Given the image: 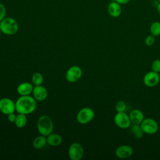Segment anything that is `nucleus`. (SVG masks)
<instances>
[{"label":"nucleus","instance_id":"obj_1","mask_svg":"<svg viewBox=\"0 0 160 160\" xmlns=\"http://www.w3.org/2000/svg\"><path fill=\"white\" fill-rule=\"evenodd\" d=\"M16 111L18 113L26 115L33 112L36 108V100L30 95L21 96L16 102Z\"/></svg>","mask_w":160,"mask_h":160},{"label":"nucleus","instance_id":"obj_2","mask_svg":"<svg viewBox=\"0 0 160 160\" xmlns=\"http://www.w3.org/2000/svg\"><path fill=\"white\" fill-rule=\"evenodd\" d=\"M37 128L41 135L47 136L52 133L54 125L51 118L47 115L40 116L38 120Z\"/></svg>","mask_w":160,"mask_h":160},{"label":"nucleus","instance_id":"obj_3","mask_svg":"<svg viewBox=\"0 0 160 160\" xmlns=\"http://www.w3.org/2000/svg\"><path fill=\"white\" fill-rule=\"evenodd\" d=\"M0 29L1 31V32H2L4 34H15L19 29L18 23L12 18H4L0 22Z\"/></svg>","mask_w":160,"mask_h":160},{"label":"nucleus","instance_id":"obj_4","mask_svg":"<svg viewBox=\"0 0 160 160\" xmlns=\"http://www.w3.org/2000/svg\"><path fill=\"white\" fill-rule=\"evenodd\" d=\"M95 112L90 108L85 107L81 109L77 114V121L81 124H86L90 122L94 118Z\"/></svg>","mask_w":160,"mask_h":160},{"label":"nucleus","instance_id":"obj_5","mask_svg":"<svg viewBox=\"0 0 160 160\" xmlns=\"http://www.w3.org/2000/svg\"><path fill=\"white\" fill-rule=\"evenodd\" d=\"M141 126L145 134H154L157 132L159 129L158 122L152 118H145L141 123Z\"/></svg>","mask_w":160,"mask_h":160},{"label":"nucleus","instance_id":"obj_6","mask_svg":"<svg viewBox=\"0 0 160 160\" xmlns=\"http://www.w3.org/2000/svg\"><path fill=\"white\" fill-rule=\"evenodd\" d=\"M84 148L78 142L72 143L68 149V156L71 160H80L84 156Z\"/></svg>","mask_w":160,"mask_h":160},{"label":"nucleus","instance_id":"obj_7","mask_svg":"<svg viewBox=\"0 0 160 160\" xmlns=\"http://www.w3.org/2000/svg\"><path fill=\"white\" fill-rule=\"evenodd\" d=\"M82 75V71L78 66H72L70 67L66 72L65 78L69 82H76L80 79Z\"/></svg>","mask_w":160,"mask_h":160},{"label":"nucleus","instance_id":"obj_8","mask_svg":"<svg viewBox=\"0 0 160 160\" xmlns=\"http://www.w3.org/2000/svg\"><path fill=\"white\" fill-rule=\"evenodd\" d=\"M115 124L121 129H128L131 125L129 115L124 112H117L114 117Z\"/></svg>","mask_w":160,"mask_h":160},{"label":"nucleus","instance_id":"obj_9","mask_svg":"<svg viewBox=\"0 0 160 160\" xmlns=\"http://www.w3.org/2000/svg\"><path fill=\"white\" fill-rule=\"evenodd\" d=\"M16 111V104L10 98H4L0 99V111L4 114L14 112Z\"/></svg>","mask_w":160,"mask_h":160},{"label":"nucleus","instance_id":"obj_10","mask_svg":"<svg viewBox=\"0 0 160 160\" xmlns=\"http://www.w3.org/2000/svg\"><path fill=\"white\" fill-rule=\"evenodd\" d=\"M160 81V76L158 72L151 71L147 72L143 78V82L145 86L149 88L156 86Z\"/></svg>","mask_w":160,"mask_h":160},{"label":"nucleus","instance_id":"obj_11","mask_svg":"<svg viewBox=\"0 0 160 160\" xmlns=\"http://www.w3.org/2000/svg\"><path fill=\"white\" fill-rule=\"evenodd\" d=\"M133 149L129 145H121L118 146L115 150V155L119 159H126L132 156Z\"/></svg>","mask_w":160,"mask_h":160},{"label":"nucleus","instance_id":"obj_12","mask_svg":"<svg viewBox=\"0 0 160 160\" xmlns=\"http://www.w3.org/2000/svg\"><path fill=\"white\" fill-rule=\"evenodd\" d=\"M32 93L34 98L38 101H43L46 100L48 95V91L46 88L41 85L35 86Z\"/></svg>","mask_w":160,"mask_h":160},{"label":"nucleus","instance_id":"obj_13","mask_svg":"<svg viewBox=\"0 0 160 160\" xmlns=\"http://www.w3.org/2000/svg\"><path fill=\"white\" fill-rule=\"evenodd\" d=\"M32 84L29 82H23L17 87V92L20 96L30 95L33 91Z\"/></svg>","mask_w":160,"mask_h":160},{"label":"nucleus","instance_id":"obj_14","mask_svg":"<svg viewBox=\"0 0 160 160\" xmlns=\"http://www.w3.org/2000/svg\"><path fill=\"white\" fill-rule=\"evenodd\" d=\"M108 14L112 18H118L122 12L121 4L116 1L111 2L108 6Z\"/></svg>","mask_w":160,"mask_h":160},{"label":"nucleus","instance_id":"obj_15","mask_svg":"<svg viewBox=\"0 0 160 160\" xmlns=\"http://www.w3.org/2000/svg\"><path fill=\"white\" fill-rule=\"evenodd\" d=\"M131 122L132 124H141L144 119V116L143 112L138 109L132 110L129 114Z\"/></svg>","mask_w":160,"mask_h":160},{"label":"nucleus","instance_id":"obj_16","mask_svg":"<svg viewBox=\"0 0 160 160\" xmlns=\"http://www.w3.org/2000/svg\"><path fill=\"white\" fill-rule=\"evenodd\" d=\"M46 139L47 144H48L51 146L54 147L59 146L62 142V137L59 134L52 132L46 136Z\"/></svg>","mask_w":160,"mask_h":160},{"label":"nucleus","instance_id":"obj_17","mask_svg":"<svg viewBox=\"0 0 160 160\" xmlns=\"http://www.w3.org/2000/svg\"><path fill=\"white\" fill-rule=\"evenodd\" d=\"M129 128H130V131H131V134L136 138L141 139L144 136L145 133L142 131L141 124H132V125H131V126Z\"/></svg>","mask_w":160,"mask_h":160},{"label":"nucleus","instance_id":"obj_18","mask_svg":"<svg viewBox=\"0 0 160 160\" xmlns=\"http://www.w3.org/2000/svg\"><path fill=\"white\" fill-rule=\"evenodd\" d=\"M47 144L46 136L43 135L38 136L34 138L32 142V146L35 149H39L44 148Z\"/></svg>","mask_w":160,"mask_h":160},{"label":"nucleus","instance_id":"obj_19","mask_svg":"<svg viewBox=\"0 0 160 160\" xmlns=\"http://www.w3.org/2000/svg\"><path fill=\"white\" fill-rule=\"evenodd\" d=\"M27 122H28V118L26 114L18 113V114L16 115L14 124L17 128H24V126H26Z\"/></svg>","mask_w":160,"mask_h":160},{"label":"nucleus","instance_id":"obj_20","mask_svg":"<svg viewBox=\"0 0 160 160\" xmlns=\"http://www.w3.org/2000/svg\"><path fill=\"white\" fill-rule=\"evenodd\" d=\"M151 34L156 37L160 35V22L154 21L153 22L149 28Z\"/></svg>","mask_w":160,"mask_h":160},{"label":"nucleus","instance_id":"obj_21","mask_svg":"<svg viewBox=\"0 0 160 160\" xmlns=\"http://www.w3.org/2000/svg\"><path fill=\"white\" fill-rule=\"evenodd\" d=\"M43 76L40 72H35L32 74L31 78V81L32 84L34 86L41 85L43 82Z\"/></svg>","mask_w":160,"mask_h":160},{"label":"nucleus","instance_id":"obj_22","mask_svg":"<svg viewBox=\"0 0 160 160\" xmlns=\"http://www.w3.org/2000/svg\"><path fill=\"white\" fill-rule=\"evenodd\" d=\"M126 108V105L125 102L123 101L119 100L118 101L115 105V109L117 111V112H124L125 109Z\"/></svg>","mask_w":160,"mask_h":160},{"label":"nucleus","instance_id":"obj_23","mask_svg":"<svg viewBox=\"0 0 160 160\" xmlns=\"http://www.w3.org/2000/svg\"><path fill=\"white\" fill-rule=\"evenodd\" d=\"M151 69L152 71L156 72L159 73L160 72V59H157L152 61L151 64Z\"/></svg>","mask_w":160,"mask_h":160},{"label":"nucleus","instance_id":"obj_24","mask_svg":"<svg viewBox=\"0 0 160 160\" xmlns=\"http://www.w3.org/2000/svg\"><path fill=\"white\" fill-rule=\"evenodd\" d=\"M144 42H145V44H146L147 46H152V45L155 42V36H152V34L148 36L145 38Z\"/></svg>","mask_w":160,"mask_h":160},{"label":"nucleus","instance_id":"obj_25","mask_svg":"<svg viewBox=\"0 0 160 160\" xmlns=\"http://www.w3.org/2000/svg\"><path fill=\"white\" fill-rule=\"evenodd\" d=\"M6 9L5 6L0 3V22L4 18H6Z\"/></svg>","mask_w":160,"mask_h":160},{"label":"nucleus","instance_id":"obj_26","mask_svg":"<svg viewBox=\"0 0 160 160\" xmlns=\"http://www.w3.org/2000/svg\"><path fill=\"white\" fill-rule=\"evenodd\" d=\"M16 115L14 112L8 114V119L9 121L11 122H14L16 120Z\"/></svg>","mask_w":160,"mask_h":160},{"label":"nucleus","instance_id":"obj_27","mask_svg":"<svg viewBox=\"0 0 160 160\" xmlns=\"http://www.w3.org/2000/svg\"><path fill=\"white\" fill-rule=\"evenodd\" d=\"M131 0H114V1L118 2L121 5H124L128 4Z\"/></svg>","mask_w":160,"mask_h":160},{"label":"nucleus","instance_id":"obj_28","mask_svg":"<svg viewBox=\"0 0 160 160\" xmlns=\"http://www.w3.org/2000/svg\"><path fill=\"white\" fill-rule=\"evenodd\" d=\"M156 9H157V12H158V13L159 15L160 16V2L157 5Z\"/></svg>","mask_w":160,"mask_h":160},{"label":"nucleus","instance_id":"obj_29","mask_svg":"<svg viewBox=\"0 0 160 160\" xmlns=\"http://www.w3.org/2000/svg\"><path fill=\"white\" fill-rule=\"evenodd\" d=\"M1 29H0V36H1Z\"/></svg>","mask_w":160,"mask_h":160},{"label":"nucleus","instance_id":"obj_30","mask_svg":"<svg viewBox=\"0 0 160 160\" xmlns=\"http://www.w3.org/2000/svg\"><path fill=\"white\" fill-rule=\"evenodd\" d=\"M158 1H159V2H160V0H158Z\"/></svg>","mask_w":160,"mask_h":160}]
</instances>
